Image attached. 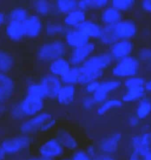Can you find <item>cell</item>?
Wrapping results in <instances>:
<instances>
[{"label":"cell","instance_id":"obj_1","mask_svg":"<svg viewBox=\"0 0 151 160\" xmlns=\"http://www.w3.org/2000/svg\"><path fill=\"white\" fill-rule=\"evenodd\" d=\"M68 51L62 38L48 39L37 48L36 57L40 62L47 64L59 58L67 57Z\"/></svg>","mask_w":151,"mask_h":160},{"label":"cell","instance_id":"obj_2","mask_svg":"<svg viewBox=\"0 0 151 160\" xmlns=\"http://www.w3.org/2000/svg\"><path fill=\"white\" fill-rule=\"evenodd\" d=\"M139 71V61L130 56L115 61L111 67L110 72L112 78L121 79L137 76Z\"/></svg>","mask_w":151,"mask_h":160},{"label":"cell","instance_id":"obj_3","mask_svg":"<svg viewBox=\"0 0 151 160\" xmlns=\"http://www.w3.org/2000/svg\"><path fill=\"white\" fill-rule=\"evenodd\" d=\"M98 47L96 42L91 41L82 46L69 49L66 58L72 66H81L97 51Z\"/></svg>","mask_w":151,"mask_h":160},{"label":"cell","instance_id":"obj_4","mask_svg":"<svg viewBox=\"0 0 151 160\" xmlns=\"http://www.w3.org/2000/svg\"><path fill=\"white\" fill-rule=\"evenodd\" d=\"M122 87V81L121 79L111 78H103L100 80L97 90L93 94V98L97 105L108 99L110 94Z\"/></svg>","mask_w":151,"mask_h":160},{"label":"cell","instance_id":"obj_5","mask_svg":"<svg viewBox=\"0 0 151 160\" xmlns=\"http://www.w3.org/2000/svg\"><path fill=\"white\" fill-rule=\"evenodd\" d=\"M114 60L108 50H101L91 56L81 66L89 69L106 71L110 69Z\"/></svg>","mask_w":151,"mask_h":160},{"label":"cell","instance_id":"obj_6","mask_svg":"<svg viewBox=\"0 0 151 160\" xmlns=\"http://www.w3.org/2000/svg\"><path fill=\"white\" fill-rule=\"evenodd\" d=\"M18 104L25 118L39 114L44 107V99L29 94Z\"/></svg>","mask_w":151,"mask_h":160},{"label":"cell","instance_id":"obj_7","mask_svg":"<svg viewBox=\"0 0 151 160\" xmlns=\"http://www.w3.org/2000/svg\"><path fill=\"white\" fill-rule=\"evenodd\" d=\"M53 118V115L50 112H41L32 117L20 125V132L25 134L40 131L42 125L47 121Z\"/></svg>","mask_w":151,"mask_h":160},{"label":"cell","instance_id":"obj_8","mask_svg":"<svg viewBox=\"0 0 151 160\" xmlns=\"http://www.w3.org/2000/svg\"><path fill=\"white\" fill-rule=\"evenodd\" d=\"M44 23L42 18L33 14L30 15L23 23L25 37L35 39L44 33Z\"/></svg>","mask_w":151,"mask_h":160},{"label":"cell","instance_id":"obj_9","mask_svg":"<svg viewBox=\"0 0 151 160\" xmlns=\"http://www.w3.org/2000/svg\"><path fill=\"white\" fill-rule=\"evenodd\" d=\"M62 39L69 49L82 46L91 41L77 28L66 29Z\"/></svg>","mask_w":151,"mask_h":160},{"label":"cell","instance_id":"obj_10","mask_svg":"<svg viewBox=\"0 0 151 160\" xmlns=\"http://www.w3.org/2000/svg\"><path fill=\"white\" fill-rule=\"evenodd\" d=\"M31 142V138L29 137L20 136L5 139L2 143L1 148L5 153L13 154L28 148Z\"/></svg>","mask_w":151,"mask_h":160},{"label":"cell","instance_id":"obj_11","mask_svg":"<svg viewBox=\"0 0 151 160\" xmlns=\"http://www.w3.org/2000/svg\"><path fill=\"white\" fill-rule=\"evenodd\" d=\"M64 148L58 139L50 138L41 145L39 152L42 158L51 160L61 155Z\"/></svg>","mask_w":151,"mask_h":160},{"label":"cell","instance_id":"obj_12","mask_svg":"<svg viewBox=\"0 0 151 160\" xmlns=\"http://www.w3.org/2000/svg\"><path fill=\"white\" fill-rule=\"evenodd\" d=\"M39 82L45 89L47 98L56 99L63 85L60 78L47 73L41 77Z\"/></svg>","mask_w":151,"mask_h":160},{"label":"cell","instance_id":"obj_13","mask_svg":"<svg viewBox=\"0 0 151 160\" xmlns=\"http://www.w3.org/2000/svg\"><path fill=\"white\" fill-rule=\"evenodd\" d=\"M134 47V44L130 40H120L108 48V50L114 61H117L130 56Z\"/></svg>","mask_w":151,"mask_h":160},{"label":"cell","instance_id":"obj_14","mask_svg":"<svg viewBox=\"0 0 151 160\" xmlns=\"http://www.w3.org/2000/svg\"><path fill=\"white\" fill-rule=\"evenodd\" d=\"M78 85H63L56 98L60 105L69 106L74 103L79 93Z\"/></svg>","mask_w":151,"mask_h":160},{"label":"cell","instance_id":"obj_15","mask_svg":"<svg viewBox=\"0 0 151 160\" xmlns=\"http://www.w3.org/2000/svg\"><path fill=\"white\" fill-rule=\"evenodd\" d=\"M97 17V21L103 26L115 25L123 19V13L109 4L98 12Z\"/></svg>","mask_w":151,"mask_h":160},{"label":"cell","instance_id":"obj_16","mask_svg":"<svg viewBox=\"0 0 151 160\" xmlns=\"http://www.w3.org/2000/svg\"><path fill=\"white\" fill-rule=\"evenodd\" d=\"M114 27L119 40H130L136 36L138 31L136 23L130 19L123 18Z\"/></svg>","mask_w":151,"mask_h":160},{"label":"cell","instance_id":"obj_17","mask_svg":"<svg viewBox=\"0 0 151 160\" xmlns=\"http://www.w3.org/2000/svg\"><path fill=\"white\" fill-rule=\"evenodd\" d=\"M76 28L88 36L91 41L96 42L101 35L103 26L97 20L88 18Z\"/></svg>","mask_w":151,"mask_h":160},{"label":"cell","instance_id":"obj_18","mask_svg":"<svg viewBox=\"0 0 151 160\" xmlns=\"http://www.w3.org/2000/svg\"><path fill=\"white\" fill-rule=\"evenodd\" d=\"M32 7L35 12V14L41 18H49L51 19L58 17L54 1L48 0L34 1L32 3Z\"/></svg>","mask_w":151,"mask_h":160},{"label":"cell","instance_id":"obj_19","mask_svg":"<svg viewBox=\"0 0 151 160\" xmlns=\"http://www.w3.org/2000/svg\"><path fill=\"white\" fill-rule=\"evenodd\" d=\"M66 29L61 20L51 18L45 22L44 33L48 39L62 38Z\"/></svg>","mask_w":151,"mask_h":160},{"label":"cell","instance_id":"obj_20","mask_svg":"<svg viewBox=\"0 0 151 160\" xmlns=\"http://www.w3.org/2000/svg\"><path fill=\"white\" fill-rule=\"evenodd\" d=\"M88 18V12L77 8L64 15L61 20L67 28H74Z\"/></svg>","mask_w":151,"mask_h":160},{"label":"cell","instance_id":"obj_21","mask_svg":"<svg viewBox=\"0 0 151 160\" xmlns=\"http://www.w3.org/2000/svg\"><path fill=\"white\" fill-rule=\"evenodd\" d=\"M72 67L66 57L59 58L47 64L48 73L61 78Z\"/></svg>","mask_w":151,"mask_h":160},{"label":"cell","instance_id":"obj_22","mask_svg":"<svg viewBox=\"0 0 151 160\" xmlns=\"http://www.w3.org/2000/svg\"><path fill=\"white\" fill-rule=\"evenodd\" d=\"M81 76L78 85L83 87L90 82L101 80L104 78L105 71L89 69L82 66H80Z\"/></svg>","mask_w":151,"mask_h":160},{"label":"cell","instance_id":"obj_23","mask_svg":"<svg viewBox=\"0 0 151 160\" xmlns=\"http://www.w3.org/2000/svg\"><path fill=\"white\" fill-rule=\"evenodd\" d=\"M14 90L13 79L4 73L0 72V103L11 98Z\"/></svg>","mask_w":151,"mask_h":160},{"label":"cell","instance_id":"obj_24","mask_svg":"<svg viewBox=\"0 0 151 160\" xmlns=\"http://www.w3.org/2000/svg\"><path fill=\"white\" fill-rule=\"evenodd\" d=\"M114 25L103 26L102 32L96 42L102 46L109 48L119 41Z\"/></svg>","mask_w":151,"mask_h":160},{"label":"cell","instance_id":"obj_25","mask_svg":"<svg viewBox=\"0 0 151 160\" xmlns=\"http://www.w3.org/2000/svg\"><path fill=\"white\" fill-rule=\"evenodd\" d=\"M107 0H81L78 1V8L85 12H99L109 5Z\"/></svg>","mask_w":151,"mask_h":160},{"label":"cell","instance_id":"obj_26","mask_svg":"<svg viewBox=\"0 0 151 160\" xmlns=\"http://www.w3.org/2000/svg\"><path fill=\"white\" fill-rule=\"evenodd\" d=\"M6 32L8 37L13 41H20L25 36L23 23L9 21L6 27Z\"/></svg>","mask_w":151,"mask_h":160},{"label":"cell","instance_id":"obj_27","mask_svg":"<svg viewBox=\"0 0 151 160\" xmlns=\"http://www.w3.org/2000/svg\"><path fill=\"white\" fill-rule=\"evenodd\" d=\"M57 16H63L69 12L78 8V1L76 0H58L54 1Z\"/></svg>","mask_w":151,"mask_h":160},{"label":"cell","instance_id":"obj_28","mask_svg":"<svg viewBox=\"0 0 151 160\" xmlns=\"http://www.w3.org/2000/svg\"><path fill=\"white\" fill-rule=\"evenodd\" d=\"M80 76V66H72L60 79L63 85H78Z\"/></svg>","mask_w":151,"mask_h":160},{"label":"cell","instance_id":"obj_29","mask_svg":"<svg viewBox=\"0 0 151 160\" xmlns=\"http://www.w3.org/2000/svg\"><path fill=\"white\" fill-rule=\"evenodd\" d=\"M144 86L124 89V92L122 94L121 101L130 102L141 98L145 92Z\"/></svg>","mask_w":151,"mask_h":160},{"label":"cell","instance_id":"obj_30","mask_svg":"<svg viewBox=\"0 0 151 160\" xmlns=\"http://www.w3.org/2000/svg\"><path fill=\"white\" fill-rule=\"evenodd\" d=\"M122 104V101L119 99L109 98L97 106L96 108V114L99 116H103L112 108L121 106Z\"/></svg>","mask_w":151,"mask_h":160},{"label":"cell","instance_id":"obj_31","mask_svg":"<svg viewBox=\"0 0 151 160\" xmlns=\"http://www.w3.org/2000/svg\"><path fill=\"white\" fill-rule=\"evenodd\" d=\"M30 15L28 10L25 8L18 7L14 8L9 13V21H16L23 23Z\"/></svg>","mask_w":151,"mask_h":160},{"label":"cell","instance_id":"obj_32","mask_svg":"<svg viewBox=\"0 0 151 160\" xmlns=\"http://www.w3.org/2000/svg\"><path fill=\"white\" fill-rule=\"evenodd\" d=\"M57 139L60 142L64 148L68 149L74 150L77 147V142L75 138L69 133L61 132L59 133V137Z\"/></svg>","mask_w":151,"mask_h":160},{"label":"cell","instance_id":"obj_33","mask_svg":"<svg viewBox=\"0 0 151 160\" xmlns=\"http://www.w3.org/2000/svg\"><path fill=\"white\" fill-rule=\"evenodd\" d=\"M14 60L11 54L0 50V72L4 73L13 68Z\"/></svg>","mask_w":151,"mask_h":160},{"label":"cell","instance_id":"obj_34","mask_svg":"<svg viewBox=\"0 0 151 160\" xmlns=\"http://www.w3.org/2000/svg\"><path fill=\"white\" fill-rule=\"evenodd\" d=\"M135 4L133 0H112L110 2V5L123 13L132 10Z\"/></svg>","mask_w":151,"mask_h":160},{"label":"cell","instance_id":"obj_35","mask_svg":"<svg viewBox=\"0 0 151 160\" xmlns=\"http://www.w3.org/2000/svg\"><path fill=\"white\" fill-rule=\"evenodd\" d=\"M117 136H111L100 140L99 148L104 153H110L114 151L117 144Z\"/></svg>","mask_w":151,"mask_h":160},{"label":"cell","instance_id":"obj_36","mask_svg":"<svg viewBox=\"0 0 151 160\" xmlns=\"http://www.w3.org/2000/svg\"><path fill=\"white\" fill-rule=\"evenodd\" d=\"M27 94L38 96L42 99L47 98L45 89L40 82L29 84L27 87Z\"/></svg>","mask_w":151,"mask_h":160},{"label":"cell","instance_id":"obj_37","mask_svg":"<svg viewBox=\"0 0 151 160\" xmlns=\"http://www.w3.org/2000/svg\"><path fill=\"white\" fill-rule=\"evenodd\" d=\"M145 81L143 78L139 77H132L125 78L122 81V86L124 89L144 86Z\"/></svg>","mask_w":151,"mask_h":160},{"label":"cell","instance_id":"obj_38","mask_svg":"<svg viewBox=\"0 0 151 160\" xmlns=\"http://www.w3.org/2000/svg\"><path fill=\"white\" fill-rule=\"evenodd\" d=\"M81 108L86 111H91L96 108L97 104L95 102L92 95L83 94L81 101Z\"/></svg>","mask_w":151,"mask_h":160},{"label":"cell","instance_id":"obj_39","mask_svg":"<svg viewBox=\"0 0 151 160\" xmlns=\"http://www.w3.org/2000/svg\"><path fill=\"white\" fill-rule=\"evenodd\" d=\"M100 80L90 82L82 87V93L84 95H92L97 90L100 84Z\"/></svg>","mask_w":151,"mask_h":160},{"label":"cell","instance_id":"obj_40","mask_svg":"<svg viewBox=\"0 0 151 160\" xmlns=\"http://www.w3.org/2000/svg\"><path fill=\"white\" fill-rule=\"evenodd\" d=\"M72 160H93L87 152L83 151L76 152L72 157Z\"/></svg>","mask_w":151,"mask_h":160},{"label":"cell","instance_id":"obj_41","mask_svg":"<svg viewBox=\"0 0 151 160\" xmlns=\"http://www.w3.org/2000/svg\"><path fill=\"white\" fill-rule=\"evenodd\" d=\"M11 113L12 116L16 119L20 120L25 118L18 104L13 107Z\"/></svg>","mask_w":151,"mask_h":160},{"label":"cell","instance_id":"obj_42","mask_svg":"<svg viewBox=\"0 0 151 160\" xmlns=\"http://www.w3.org/2000/svg\"><path fill=\"white\" fill-rule=\"evenodd\" d=\"M56 124V120L54 118H52L47 121L44 123L40 128V131L41 132H46L50 130L54 127Z\"/></svg>","mask_w":151,"mask_h":160},{"label":"cell","instance_id":"obj_43","mask_svg":"<svg viewBox=\"0 0 151 160\" xmlns=\"http://www.w3.org/2000/svg\"><path fill=\"white\" fill-rule=\"evenodd\" d=\"M139 57L141 60H146L151 59V49L148 48L142 49L139 53Z\"/></svg>","mask_w":151,"mask_h":160},{"label":"cell","instance_id":"obj_44","mask_svg":"<svg viewBox=\"0 0 151 160\" xmlns=\"http://www.w3.org/2000/svg\"><path fill=\"white\" fill-rule=\"evenodd\" d=\"M141 6L144 11L151 12V0H146L142 1Z\"/></svg>","mask_w":151,"mask_h":160},{"label":"cell","instance_id":"obj_45","mask_svg":"<svg viewBox=\"0 0 151 160\" xmlns=\"http://www.w3.org/2000/svg\"><path fill=\"white\" fill-rule=\"evenodd\" d=\"M87 154L91 156V157L92 156H94V155H96V150L95 148H94V146H91L88 148V150L87 151Z\"/></svg>","mask_w":151,"mask_h":160},{"label":"cell","instance_id":"obj_46","mask_svg":"<svg viewBox=\"0 0 151 160\" xmlns=\"http://www.w3.org/2000/svg\"><path fill=\"white\" fill-rule=\"evenodd\" d=\"M144 88L145 90L148 92H151V79L145 82Z\"/></svg>","mask_w":151,"mask_h":160},{"label":"cell","instance_id":"obj_47","mask_svg":"<svg viewBox=\"0 0 151 160\" xmlns=\"http://www.w3.org/2000/svg\"><path fill=\"white\" fill-rule=\"evenodd\" d=\"M97 157L99 160H113L112 158L107 155H101Z\"/></svg>","mask_w":151,"mask_h":160},{"label":"cell","instance_id":"obj_48","mask_svg":"<svg viewBox=\"0 0 151 160\" xmlns=\"http://www.w3.org/2000/svg\"><path fill=\"white\" fill-rule=\"evenodd\" d=\"M5 20V16L3 13L0 12V27L4 23Z\"/></svg>","mask_w":151,"mask_h":160},{"label":"cell","instance_id":"obj_49","mask_svg":"<svg viewBox=\"0 0 151 160\" xmlns=\"http://www.w3.org/2000/svg\"><path fill=\"white\" fill-rule=\"evenodd\" d=\"M5 152L1 147H0V160H3Z\"/></svg>","mask_w":151,"mask_h":160},{"label":"cell","instance_id":"obj_50","mask_svg":"<svg viewBox=\"0 0 151 160\" xmlns=\"http://www.w3.org/2000/svg\"><path fill=\"white\" fill-rule=\"evenodd\" d=\"M32 160H49V159H45V158H40V159H33Z\"/></svg>","mask_w":151,"mask_h":160},{"label":"cell","instance_id":"obj_51","mask_svg":"<svg viewBox=\"0 0 151 160\" xmlns=\"http://www.w3.org/2000/svg\"><path fill=\"white\" fill-rule=\"evenodd\" d=\"M60 160H72L71 159H68V158H63V159H60Z\"/></svg>","mask_w":151,"mask_h":160},{"label":"cell","instance_id":"obj_52","mask_svg":"<svg viewBox=\"0 0 151 160\" xmlns=\"http://www.w3.org/2000/svg\"><path fill=\"white\" fill-rule=\"evenodd\" d=\"M32 160V159H30V160Z\"/></svg>","mask_w":151,"mask_h":160}]
</instances>
